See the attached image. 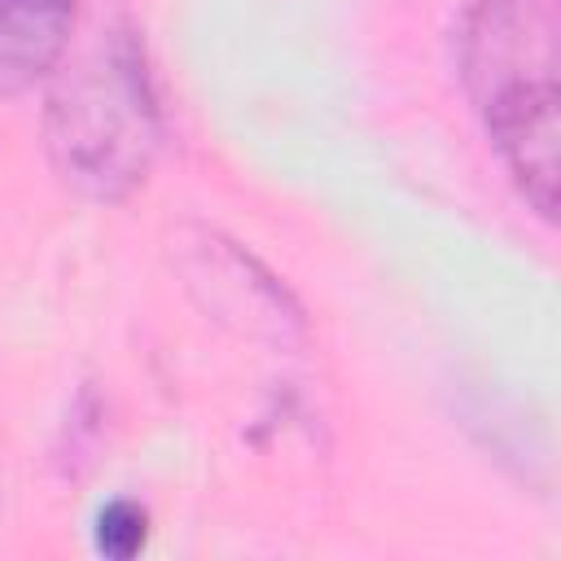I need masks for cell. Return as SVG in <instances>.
<instances>
[{
  "label": "cell",
  "mask_w": 561,
  "mask_h": 561,
  "mask_svg": "<svg viewBox=\"0 0 561 561\" xmlns=\"http://www.w3.org/2000/svg\"><path fill=\"white\" fill-rule=\"evenodd\" d=\"M557 0H478L460 22V75L526 202L557 215Z\"/></svg>",
  "instance_id": "1"
},
{
  "label": "cell",
  "mask_w": 561,
  "mask_h": 561,
  "mask_svg": "<svg viewBox=\"0 0 561 561\" xmlns=\"http://www.w3.org/2000/svg\"><path fill=\"white\" fill-rule=\"evenodd\" d=\"M79 0H0V96L26 92L70 48Z\"/></svg>",
  "instance_id": "4"
},
{
  "label": "cell",
  "mask_w": 561,
  "mask_h": 561,
  "mask_svg": "<svg viewBox=\"0 0 561 561\" xmlns=\"http://www.w3.org/2000/svg\"><path fill=\"white\" fill-rule=\"evenodd\" d=\"M145 539H149V513L136 500H110L96 513V552L127 561L145 548Z\"/></svg>",
  "instance_id": "5"
},
{
  "label": "cell",
  "mask_w": 561,
  "mask_h": 561,
  "mask_svg": "<svg viewBox=\"0 0 561 561\" xmlns=\"http://www.w3.org/2000/svg\"><path fill=\"white\" fill-rule=\"evenodd\" d=\"M44 145L57 175L92 202H118L145 184L162 145V114L127 26H110L61 70L44 110Z\"/></svg>",
  "instance_id": "2"
},
{
  "label": "cell",
  "mask_w": 561,
  "mask_h": 561,
  "mask_svg": "<svg viewBox=\"0 0 561 561\" xmlns=\"http://www.w3.org/2000/svg\"><path fill=\"white\" fill-rule=\"evenodd\" d=\"M193 285H206L219 316H237L250 329H267L272 337H298L302 333V316L294 307V298L280 289V280L272 272H263L250 254H241L232 241L206 237L197 245V267H193Z\"/></svg>",
  "instance_id": "3"
}]
</instances>
